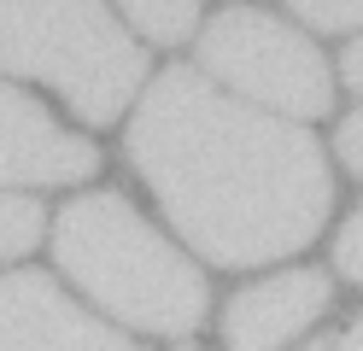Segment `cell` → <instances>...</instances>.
<instances>
[{
  "label": "cell",
  "instance_id": "5bb4252c",
  "mask_svg": "<svg viewBox=\"0 0 363 351\" xmlns=\"http://www.w3.org/2000/svg\"><path fill=\"white\" fill-rule=\"evenodd\" d=\"M328 351H363V322H357V328H352V334L340 340V345H328Z\"/></svg>",
  "mask_w": 363,
  "mask_h": 351
},
{
  "label": "cell",
  "instance_id": "8fae6325",
  "mask_svg": "<svg viewBox=\"0 0 363 351\" xmlns=\"http://www.w3.org/2000/svg\"><path fill=\"white\" fill-rule=\"evenodd\" d=\"M334 264H340V275L363 281V217L346 223V234H340V246H334Z\"/></svg>",
  "mask_w": 363,
  "mask_h": 351
},
{
  "label": "cell",
  "instance_id": "8992f818",
  "mask_svg": "<svg viewBox=\"0 0 363 351\" xmlns=\"http://www.w3.org/2000/svg\"><path fill=\"white\" fill-rule=\"evenodd\" d=\"M100 152L82 135L59 129L30 94L0 82V182H88Z\"/></svg>",
  "mask_w": 363,
  "mask_h": 351
},
{
  "label": "cell",
  "instance_id": "7a4b0ae2",
  "mask_svg": "<svg viewBox=\"0 0 363 351\" xmlns=\"http://www.w3.org/2000/svg\"><path fill=\"white\" fill-rule=\"evenodd\" d=\"M53 257L88 299L129 328L188 334L206 322V281L123 194H88L59 211Z\"/></svg>",
  "mask_w": 363,
  "mask_h": 351
},
{
  "label": "cell",
  "instance_id": "3957f363",
  "mask_svg": "<svg viewBox=\"0 0 363 351\" xmlns=\"http://www.w3.org/2000/svg\"><path fill=\"white\" fill-rule=\"evenodd\" d=\"M0 70L48 82L88 123H111L147 82V53L106 0H0Z\"/></svg>",
  "mask_w": 363,
  "mask_h": 351
},
{
  "label": "cell",
  "instance_id": "277c9868",
  "mask_svg": "<svg viewBox=\"0 0 363 351\" xmlns=\"http://www.w3.org/2000/svg\"><path fill=\"white\" fill-rule=\"evenodd\" d=\"M199 65L223 77L240 100H264L287 117L328 111V65L323 53L258 6H229L199 35Z\"/></svg>",
  "mask_w": 363,
  "mask_h": 351
},
{
  "label": "cell",
  "instance_id": "ba28073f",
  "mask_svg": "<svg viewBox=\"0 0 363 351\" xmlns=\"http://www.w3.org/2000/svg\"><path fill=\"white\" fill-rule=\"evenodd\" d=\"M123 12H129V23H135L147 41L176 47V41H188V35H194L199 0H123Z\"/></svg>",
  "mask_w": 363,
  "mask_h": 351
},
{
  "label": "cell",
  "instance_id": "52a82bcc",
  "mask_svg": "<svg viewBox=\"0 0 363 351\" xmlns=\"http://www.w3.org/2000/svg\"><path fill=\"white\" fill-rule=\"evenodd\" d=\"M323 311H328V281L316 269H287L235 293V304L223 311V334H229V351H281Z\"/></svg>",
  "mask_w": 363,
  "mask_h": 351
},
{
  "label": "cell",
  "instance_id": "9c48e42d",
  "mask_svg": "<svg viewBox=\"0 0 363 351\" xmlns=\"http://www.w3.org/2000/svg\"><path fill=\"white\" fill-rule=\"evenodd\" d=\"M41 228H48V211H41L30 194H0V257H24Z\"/></svg>",
  "mask_w": 363,
  "mask_h": 351
},
{
  "label": "cell",
  "instance_id": "7c38bea8",
  "mask_svg": "<svg viewBox=\"0 0 363 351\" xmlns=\"http://www.w3.org/2000/svg\"><path fill=\"white\" fill-rule=\"evenodd\" d=\"M340 158H346L352 170H363V111H352L346 123H340Z\"/></svg>",
  "mask_w": 363,
  "mask_h": 351
},
{
  "label": "cell",
  "instance_id": "4fadbf2b",
  "mask_svg": "<svg viewBox=\"0 0 363 351\" xmlns=\"http://www.w3.org/2000/svg\"><path fill=\"white\" fill-rule=\"evenodd\" d=\"M340 77H346L352 88H363V35L346 47V65H340Z\"/></svg>",
  "mask_w": 363,
  "mask_h": 351
},
{
  "label": "cell",
  "instance_id": "5b68a950",
  "mask_svg": "<svg viewBox=\"0 0 363 351\" xmlns=\"http://www.w3.org/2000/svg\"><path fill=\"white\" fill-rule=\"evenodd\" d=\"M0 351H141L100 316L77 311L53 275L18 269L0 281Z\"/></svg>",
  "mask_w": 363,
  "mask_h": 351
},
{
  "label": "cell",
  "instance_id": "30bf717a",
  "mask_svg": "<svg viewBox=\"0 0 363 351\" xmlns=\"http://www.w3.org/2000/svg\"><path fill=\"white\" fill-rule=\"evenodd\" d=\"M287 6L305 23H316V30H352V23H363V0H287Z\"/></svg>",
  "mask_w": 363,
  "mask_h": 351
},
{
  "label": "cell",
  "instance_id": "6da1fadb",
  "mask_svg": "<svg viewBox=\"0 0 363 351\" xmlns=\"http://www.w3.org/2000/svg\"><path fill=\"white\" fill-rule=\"evenodd\" d=\"M129 158L170 223L229 269L311 246L334 205L328 158L305 129L217 94L194 70H164L141 94Z\"/></svg>",
  "mask_w": 363,
  "mask_h": 351
}]
</instances>
